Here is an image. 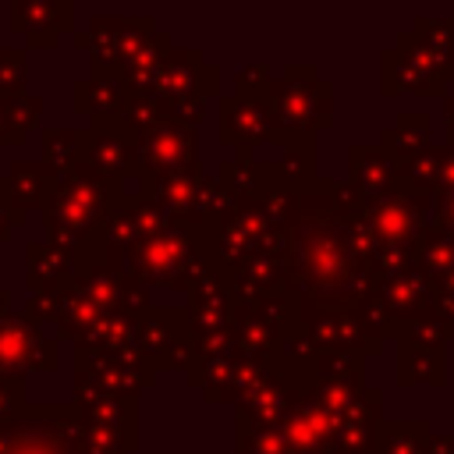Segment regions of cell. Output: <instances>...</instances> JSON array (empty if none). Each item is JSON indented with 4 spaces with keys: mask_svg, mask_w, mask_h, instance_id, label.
I'll return each mask as SVG.
<instances>
[{
    "mask_svg": "<svg viewBox=\"0 0 454 454\" xmlns=\"http://www.w3.org/2000/svg\"><path fill=\"white\" fill-rule=\"evenodd\" d=\"M454 82V18H415V28L383 50V96H436Z\"/></svg>",
    "mask_w": 454,
    "mask_h": 454,
    "instance_id": "6da1fadb",
    "label": "cell"
},
{
    "mask_svg": "<svg viewBox=\"0 0 454 454\" xmlns=\"http://www.w3.org/2000/svg\"><path fill=\"white\" fill-rule=\"evenodd\" d=\"M270 103L284 131L316 138L319 128L330 124L333 85L316 74V67H287L280 82H270Z\"/></svg>",
    "mask_w": 454,
    "mask_h": 454,
    "instance_id": "7a4b0ae2",
    "label": "cell"
},
{
    "mask_svg": "<svg viewBox=\"0 0 454 454\" xmlns=\"http://www.w3.org/2000/svg\"><path fill=\"white\" fill-rule=\"evenodd\" d=\"M216 135L234 153H255L280 142L287 131L280 128L270 96H220L216 99Z\"/></svg>",
    "mask_w": 454,
    "mask_h": 454,
    "instance_id": "3957f363",
    "label": "cell"
},
{
    "mask_svg": "<svg viewBox=\"0 0 454 454\" xmlns=\"http://www.w3.org/2000/svg\"><path fill=\"white\" fill-rule=\"evenodd\" d=\"M429 209H433V195H426V192H419L404 181L387 199H376V202L362 206L376 245H415L419 234L426 231V213Z\"/></svg>",
    "mask_w": 454,
    "mask_h": 454,
    "instance_id": "277c9868",
    "label": "cell"
},
{
    "mask_svg": "<svg viewBox=\"0 0 454 454\" xmlns=\"http://www.w3.org/2000/svg\"><path fill=\"white\" fill-rule=\"evenodd\" d=\"M280 433L294 454H333L337 443L333 415L312 397V390L301 394V387H291V404L280 419Z\"/></svg>",
    "mask_w": 454,
    "mask_h": 454,
    "instance_id": "5b68a950",
    "label": "cell"
},
{
    "mask_svg": "<svg viewBox=\"0 0 454 454\" xmlns=\"http://www.w3.org/2000/svg\"><path fill=\"white\" fill-rule=\"evenodd\" d=\"M138 160L160 177V174H184V170H202L199 167V128L167 117L153 131H145Z\"/></svg>",
    "mask_w": 454,
    "mask_h": 454,
    "instance_id": "8992f818",
    "label": "cell"
},
{
    "mask_svg": "<svg viewBox=\"0 0 454 454\" xmlns=\"http://www.w3.org/2000/svg\"><path fill=\"white\" fill-rule=\"evenodd\" d=\"M372 294L380 298L383 312L390 316V326L394 323L419 319V316H426V312L436 309V284L419 266L401 270V273H390V277H380Z\"/></svg>",
    "mask_w": 454,
    "mask_h": 454,
    "instance_id": "52a82bcc",
    "label": "cell"
},
{
    "mask_svg": "<svg viewBox=\"0 0 454 454\" xmlns=\"http://www.w3.org/2000/svg\"><path fill=\"white\" fill-rule=\"evenodd\" d=\"M192 238H195V227H174V231H160V234L145 238V245L135 252L138 273L153 284H170L188 266L195 270V259H192V248H188Z\"/></svg>",
    "mask_w": 454,
    "mask_h": 454,
    "instance_id": "ba28073f",
    "label": "cell"
},
{
    "mask_svg": "<svg viewBox=\"0 0 454 454\" xmlns=\"http://www.w3.org/2000/svg\"><path fill=\"white\" fill-rule=\"evenodd\" d=\"M348 184L362 202L387 199L401 184V167L383 145H351L348 149Z\"/></svg>",
    "mask_w": 454,
    "mask_h": 454,
    "instance_id": "9c48e42d",
    "label": "cell"
},
{
    "mask_svg": "<svg viewBox=\"0 0 454 454\" xmlns=\"http://www.w3.org/2000/svg\"><path fill=\"white\" fill-rule=\"evenodd\" d=\"M429 131H433L429 114L411 110V114H401L394 124H387L380 131V145L397 160V167H404V163H411L415 156H422L433 145L429 142Z\"/></svg>",
    "mask_w": 454,
    "mask_h": 454,
    "instance_id": "30bf717a",
    "label": "cell"
},
{
    "mask_svg": "<svg viewBox=\"0 0 454 454\" xmlns=\"http://www.w3.org/2000/svg\"><path fill=\"white\" fill-rule=\"evenodd\" d=\"M397 380L401 387H443V348L397 344Z\"/></svg>",
    "mask_w": 454,
    "mask_h": 454,
    "instance_id": "8fae6325",
    "label": "cell"
},
{
    "mask_svg": "<svg viewBox=\"0 0 454 454\" xmlns=\"http://www.w3.org/2000/svg\"><path fill=\"white\" fill-rule=\"evenodd\" d=\"M429 440H433V429L422 419L380 422L376 450L372 454H426L429 450Z\"/></svg>",
    "mask_w": 454,
    "mask_h": 454,
    "instance_id": "7c38bea8",
    "label": "cell"
},
{
    "mask_svg": "<svg viewBox=\"0 0 454 454\" xmlns=\"http://www.w3.org/2000/svg\"><path fill=\"white\" fill-rule=\"evenodd\" d=\"M234 454H294V450L284 440L280 426H259V422L238 415V426H234Z\"/></svg>",
    "mask_w": 454,
    "mask_h": 454,
    "instance_id": "4fadbf2b",
    "label": "cell"
},
{
    "mask_svg": "<svg viewBox=\"0 0 454 454\" xmlns=\"http://www.w3.org/2000/svg\"><path fill=\"white\" fill-rule=\"evenodd\" d=\"M234 96H266L270 92V67L266 64H248L234 74Z\"/></svg>",
    "mask_w": 454,
    "mask_h": 454,
    "instance_id": "5bb4252c",
    "label": "cell"
},
{
    "mask_svg": "<svg viewBox=\"0 0 454 454\" xmlns=\"http://www.w3.org/2000/svg\"><path fill=\"white\" fill-rule=\"evenodd\" d=\"M454 192V145H436V177H433V199Z\"/></svg>",
    "mask_w": 454,
    "mask_h": 454,
    "instance_id": "9a60e30c",
    "label": "cell"
},
{
    "mask_svg": "<svg viewBox=\"0 0 454 454\" xmlns=\"http://www.w3.org/2000/svg\"><path fill=\"white\" fill-rule=\"evenodd\" d=\"M433 227H440V231L454 234V192H447V195H436V199H433Z\"/></svg>",
    "mask_w": 454,
    "mask_h": 454,
    "instance_id": "2e32d148",
    "label": "cell"
},
{
    "mask_svg": "<svg viewBox=\"0 0 454 454\" xmlns=\"http://www.w3.org/2000/svg\"><path fill=\"white\" fill-rule=\"evenodd\" d=\"M436 316L443 319L447 333L454 337V294H440V291H436Z\"/></svg>",
    "mask_w": 454,
    "mask_h": 454,
    "instance_id": "e0dca14e",
    "label": "cell"
},
{
    "mask_svg": "<svg viewBox=\"0 0 454 454\" xmlns=\"http://www.w3.org/2000/svg\"><path fill=\"white\" fill-rule=\"evenodd\" d=\"M443 131H447V142L454 145V96L447 99V117H443Z\"/></svg>",
    "mask_w": 454,
    "mask_h": 454,
    "instance_id": "ac0fdd59",
    "label": "cell"
}]
</instances>
